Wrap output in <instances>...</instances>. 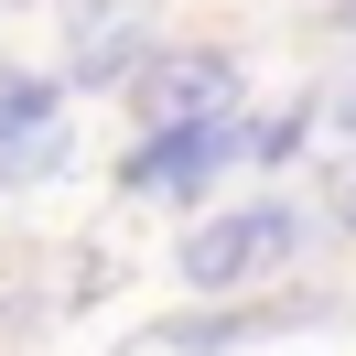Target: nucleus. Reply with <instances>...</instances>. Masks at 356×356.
Instances as JSON below:
<instances>
[{
  "mask_svg": "<svg viewBox=\"0 0 356 356\" xmlns=\"http://www.w3.org/2000/svg\"><path fill=\"white\" fill-rule=\"evenodd\" d=\"M291 248H302V205L270 195V205H216L205 227H184L173 270H184V291H195V302H227V291H248L259 270H281Z\"/></svg>",
  "mask_w": 356,
  "mask_h": 356,
  "instance_id": "1",
  "label": "nucleus"
},
{
  "mask_svg": "<svg viewBox=\"0 0 356 356\" xmlns=\"http://www.w3.org/2000/svg\"><path fill=\"white\" fill-rule=\"evenodd\" d=\"M130 119L152 130H205V119H248L238 108V54L216 44H152V65L130 76Z\"/></svg>",
  "mask_w": 356,
  "mask_h": 356,
  "instance_id": "2",
  "label": "nucleus"
},
{
  "mask_svg": "<svg viewBox=\"0 0 356 356\" xmlns=\"http://www.w3.org/2000/svg\"><path fill=\"white\" fill-rule=\"evenodd\" d=\"M65 152H76V130H65V76H44V65H0V195L44 184Z\"/></svg>",
  "mask_w": 356,
  "mask_h": 356,
  "instance_id": "3",
  "label": "nucleus"
},
{
  "mask_svg": "<svg viewBox=\"0 0 356 356\" xmlns=\"http://www.w3.org/2000/svg\"><path fill=\"white\" fill-rule=\"evenodd\" d=\"M238 152H248V119H205V130H152L130 162H119V184H130V195H173V205H205V184H216Z\"/></svg>",
  "mask_w": 356,
  "mask_h": 356,
  "instance_id": "4",
  "label": "nucleus"
},
{
  "mask_svg": "<svg viewBox=\"0 0 356 356\" xmlns=\"http://www.w3.org/2000/svg\"><path fill=\"white\" fill-rule=\"evenodd\" d=\"M140 65H152V44H140L130 11H119V0H76V22H65V87H130Z\"/></svg>",
  "mask_w": 356,
  "mask_h": 356,
  "instance_id": "5",
  "label": "nucleus"
},
{
  "mask_svg": "<svg viewBox=\"0 0 356 356\" xmlns=\"http://www.w3.org/2000/svg\"><path fill=\"white\" fill-rule=\"evenodd\" d=\"M259 334H281V313H184V324L140 334L130 356H238V346H259Z\"/></svg>",
  "mask_w": 356,
  "mask_h": 356,
  "instance_id": "6",
  "label": "nucleus"
},
{
  "mask_svg": "<svg viewBox=\"0 0 356 356\" xmlns=\"http://www.w3.org/2000/svg\"><path fill=\"white\" fill-rule=\"evenodd\" d=\"M313 97H291V108H259L248 119V162H270V173H281V162H302V140H313Z\"/></svg>",
  "mask_w": 356,
  "mask_h": 356,
  "instance_id": "7",
  "label": "nucleus"
},
{
  "mask_svg": "<svg viewBox=\"0 0 356 356\" xmlns=\"http://www.w3.org/2000/svg\"><path fill=\"white\" fill-rule=\"evenodd\" d=\"M324 205H334V227H346V238H356V152H346V162H334V173H324Z\"/></svg>",
  "mask_w": 356,
  "mask_h": 356,
  "instance_id": "8",
  "label": "nucleus"
},
{
  "mask_svg": "<svg viewBox=\"0 0 356 356\" xmlns=\"http://www.w3.org/2000/svg\"><path fill=\"white\" fill-rule=\"evenodd\" d=\"M346 130H356V87H346Z\"/></svg>",
  "mask_w": 356,
  "mask_h": 356,
  "instance_id": "9",
  "label": "nucleus"
}]
</instances>
